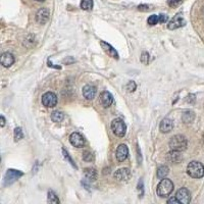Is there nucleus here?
Listing matches in <instances>:
<instances>
[{"label": "nucleus", "mask_w": 204, "mask_h": 204, "mask_svg": "<svg viewBox=\"0 0 204 204\" xmlns=\"http://www.w3.org/2000/svg\"><path fill=\"white\" fill-rule=\"evenodd\" d=\"M81 8L84 10H91L93 8V0H82Z\"/></svg>", "instance_id": "5701e85b"}, {"label": "nucleus", "mask_w": 204, "mask_h": 204, "mask_svg": "<svg viewBox=\"0 0 204 204\" xmlns=\"http://www.w3.org/2000/svg\"><path fill=\"white\" fill-rule=\"evenodd\" d=\"M24 137V134H23V131L20 128H16V130H14V140L16 141H20V139H23Z\"/></svg>", "instance_id": "a878e982"}, {"label": "nucleus", "mask_w": 204, "mask_h": 204, "mask_svg": "<svg viewBox=\"0 0 204 204\" xmlns=\"http://www.w3.org/2000/svg\"><path fill=\"white\" fill-rule=\"evenodd\" d=\"M1 65L4 66V68H9L13 65L14 62V56L9 52H5L1 55Z\"/></svg>", "instance_id": "2eb2a0df"}, {"label": "nucleus", "mask_w": 204, "mask_h": 204, "mask_svg": "<svg viewBox=\"0 0 204 204\" xmlns=\"http://www.w3.org/2000/svg\"><path fill=\"white\" fill-rule=\"evenodd\" d=\"M166 159L172 163H179L182 161V155L180 153V151H175L172 150L169 152L166 155Z\"/></svg>", "instance_id": "a211bd4d"}, {"label": "nucleus", "mask_w": 204, "mask_h": 204, "mask_svg": "<svg viewBox=\"0 0 204 204\" xmlns=\"http://www.w3.org/2000/svg\"><path fill=\"white\" fill-rule=\"evenodd\" d=\"M187 145H188V142H187V139L185 138L183 135H176L173 136L172 139H170V141L169 143V148L172 149V150H175V151H184L186 148H187Z\"/></svg>", "instance_id": "7ed1b4c3"}, {"label": "nucleus", "mask_w": 204, "mask_h": 204, "mask_svg": "<svg viewBox=\"0 0 204 204\" xmlns=\"http://www.w3.org/2000/svg\"><path fill=\"white\" fill-rule=\"evenodd\" d=\"M176 198L179 200L180 203L188 204L191 201V193L187 188H181L180 190L176 191Z\"/></svg>", "instance_id": "423d86ee"}, {"label": "nucleus", "mask_w": 204, "mask_h": 204, "mask_svg": "<svg viewBox=\"0 0 204 204\" xmlns=\"http://www.w3.org/2000/svg\"><path fill=\"white\" fill-rule=\"evenodd\" d=\"M100 45H101L102 49L104 50V52L107 54V55L112 57V58L118 59V54L117 52V50H115L111 45H109L108 43H105V42H103V41L100 42Z\"/></svg>", "instance_id": "4468645a"}, {"label": "nucleus", "mask_w": 204, "mask_h": 204, "mask_svg": "<svg viewBox=\"0 0 204 204\" xmlns=\"http://www.w3.org/2000/svg\"><path fill=\"white\" fill-rule=\"evenodd\" d=\"M36 1H39V2H43L44 0H36Z\"/></svg>", "instance_id": "e433bc0d"}, {"label": "nucleus", "mask_w": 204, "mask_h": 204, "mask_svg": "<svg viewBox=\"0 0 204 204\" xmlns=\"http://www.w3.org/2000/svg\"><path fill=\"white\" fill-rule=\"evenodd\" d=\"M23 176V172H20V170H14V169H8L6 175L4 178V185H10L13 182H16L17 179L20 178Z\"/></svg>", "instance_id": "0eeeda50"}, {"label": "nucleus", "mask_w": 204, "mask_h": 204, "mask_svg": "<svg viewBox=\"0 0 204 204\" xmlns=\"http://www.w3.org/2000/svg\"><path fill=\"white\" fill-rule=\"evenodd\" d=\"M173 191V183L169 179H162L159 182V184L157 185V195L161 198L169 197L172 192Z\"/></svg>", "instance_id": "f257e3e1"}, {"label": "nucleus", "mask_w": 204, "mask_h": 204, "mask_svg": "<svg viewBox=\"0 0 204 204\" xmlns=\"http://www.w3.org/2000/svg\"><path fill=\"white\" fill-rule=\"evenodd\" d=\"M188 175L193 179H201L204 176V165L199 161H191L187 167Z\"/></svg>", "instance_id": "f03ea898"}, {"label": "nucleus", "mask_w": 204, "mask_h": 204, "mask_svg": "<svg viewBox=\"0 0 204 204\" xmlns=\"http://www.w3.org/2000/svg\"><path fill=\"white\" fill-rule=\"evenodd\" d=\"M149 60V54L147 52H143L141 55V61L144 63V65H147Z\"/></svg>", "instance_id": "c756f323"}, {"label": "nucleus", "mask_w": 204, "mask_h": 204, "mask_svg": "<svg viewBox=\"0 0 204 204\" xmlns=\"http://www.w3.org/2000/svg\"><path fill=\"white\" fill-rule=\"evenodd\" d=\"M182 0H169L167 1V4L169 5V6H176L178 4L181 3Z\"/></svg>", "instance_id": "7c9ffc66"}, {"label": "nucleus", "mask_w": 204, "mask_h": 204, "mask_svg": "<svg viewBox=\"0 0 204 204\" xmlns=\"http://www.w3.org/2000/svg\"><path fill=\"white\" fill-rule=\"evenodd\" d=\"M158 19H159V23H165L166 20H167V19H169V17H167L165 14H160V16H158Z\"/></svg>", "instance_id": "2f4dec72"}, {"label": "nucleus", "mask_w": 204, "mask_h": 204, "mask_svg": "<svg viewBox=\"0 0 204 204\" xmlns=\"http://www.w3.org/2000/svg\"><path fill=\"white\" fill-rule=\"evenodd\" d=\"M42 103L45 107H54L57 104V96L53 92H46L42 96Z\"/></svg>", "instance_id": "39448f33"}, {"label": "nucleus", "mask_w": 204, "mask_h": 204, "mask_svg": "<svg viewBox=\"0 0 204 204\" xmlns=\"http://www.w3.org/2000/svg\"><path fill=\"white\" fill-rule=\"evenodd\" d=\"M63 117H65V115L61 111H53L52 113H51V120H52L54 123H60V121H62Z\"/></svg>", "instance_id": "4be33fe9"}, {"label": "nucleus", "mask_w": 204, "mask_h": 204, "mask_svg": "<svg viewBox=\"0 0 204 204\" xmlns=\"http://www.w3.org/2000/svg\"><path fill=\"white\" fill-rule=\"evenodd\" d=\"M69 142H71V144L74 146V147H77V148L83 147L85 144V140L83 138V136L79 133L71 134V136H69Z\"/></svg>", "instance_id": "6e6552de"}, {"label": "nucleus", "mask_w": 204, "mask_h": 204, "mask_svg": "<svg viewBox=\"0 0 204 204\" xmlns=\"http://www.w3.org/2000/svg\"><path fill=\"white\" fill-rule=\"evenodd\" d=\"M136 84H135V82H133V81H131L129 84L127 85V89H128V91L129 92H134V91L136 90Z\"/></svg>", "instance_id": "cd10ccee"}, {"label": "nucleus", "mask_w": 204, "mask_h": 204, "mask_svg": "<svg viewBox=\"0 0 204 204\" xmlns=\"http://www.w3.org/2000/svg\"><path fill=\"white\" fill-rule=\"evenodd\" d=\"M172 128H173V123L169 118H164V120L161 121V123L159 124V129L162 133L170 132L172 130Z\"/></svg>", "instance_id": "f3484780"}, {"label": "nucleus", "mask_w": 204, "mask_h": 204, "mask_svg": "<svg viewBox=\"0 0 204 204\" xmlns=\"http://www.w3.org/2000/svg\"><path fill=\"white\" fill-rule=\"evenodd\" d=\"M138 9L141 11H147L149 9V7H148V5H146V4H141L138 6Z\"/></svg>", "instance_id": "473e14b6"}, {"label": "nucleus", "mask_w": 204, "mask_h": 204, "mask_svg": "<svg viewBox=\"0 0 204 204\" xmlns=\"http://www.w3.org/2000/svg\"><path fill=\"white\" fill-rule=\"evenodd\" d=\"M100 102H101V104L104 106V107H108V106H110L112 104V102H113V96H112L108 91H104V92L100 94Z\"/></svg>", "instance_id": "ddd939ff"}, {"label": "nucleus", "mask_w": 204, "mask_h": 204, "mask_svg": "<svg viewBox=\"0 0 204 204\" xmlns=\"http://www.w3.org/2000/svg\"><path fill=\"white\" fill-rule=\"evenodd\" d=\"M84 173H85V176H86L89 181H95L97 178V172L94 169H86Z\"/></svg>", "instance_id": "412c9836"}, {"label": "nucleus", "mask_w": 204, "mask_h": 204, "mask_svg": "<svg viewBox=\"0 0 204 204\" xmlns=\"http://www.w3.org/2000/svg\"><path fill=\"white\" fill-rule=\"evenodd\" d=\"M48 202L49 203H59V199L58 197L56 196V194L54 193L53 191H49L48 192Z\"/></svg>", "instance_id": "b1692460"}, {"label": "nucleus", "mask_w": 204, "mask_h": 204, "mask_svg": "<svg viewBox=\"0 0 204 204\" xmlns=\"http://www.w3.org/2000/svg\"><path fill=\"white\" fill-rule=\"evenodd\" d=\"M195 118V113L192 110H186L184 113H183L182 120L186 124H191L192 121H194Z\"/></svg>", "instance_id": "6ab92c4d"}, {"label": "nucleus", "mask_w": 204, "mask_h": 204, "mask_svg": "<svg viewBox=\"0 0 204 204\" xmlns=\"http://www.w3.org/2000/svg\"><path fill=\"white\" fill-rule=\"evenodd\" d=\"M49 20V10L47 8H40L37 13H36V20L37 23L41 24V25H44L46 24Z\"/></svg>", "instance_id": "9d476101"}, {"label": "nucleus", "mask_w": 204, "mask_h": 204, "mask_svg": "<svg viewBox=\"0 0 204 204\" xmlns=\"http://www.w3.org/2000/svg\"><path fill=\"white\" fill-rule=\"evenodd\" d=\"M83 95L88 100L94 99V97L96 96V88L91 85H86L83 88Z\"/></svg>", "instance_id": "dca6fc26"}, {"label": "nucleus", "mask_w": 204, "mask_h": 204, "mask_svg": "<svg viewBox=\"0 0 204 204\" xmlns=\"http://www.w3.org/2000/svg\"><path fill=\"white\" fill-rule=\"evenodd\" d=\"M0 120H1V127H4V124H5V118H4L3 115H1V117H0Z\"/></svg>", "instance_id": "c9c22d12"}, {"label": "nucleus", "mask_w": 204, "mask_h": 204, "mask_svg": "<svg viewBox=\"0 0 204 204\" xmlns=\"http://www.w3.org/2000/svg\"><path fill=\"white\" fill-rule=\"evenodd\" d=\"M62 153H63V156H65V159H66V160H68V161H69V163H71V164H72V166H74V167H75V169H77V166H76V164H75V162H74V161H72V158H71V157H69V153H68V151H66V150H65V149H62Z\"/></svg>", "instance_id": "bb28decb"}, {"label": "nucleus", "mask_w": 204, "mask_h": 204, "mask_svg": "<svg viewBox=\"0 0 204 204\" xmlns=\"http://www.w3.org/2000/svg\"><path fill=\"white\" fill-rule=\"evenodd\" d=\"M131 178V170L129 169H120L114 173V179L118 182H127Z\"/></svg>", "instance_id": "1a4fd4ad"}, {"label": "nucleus", "mask_w": 204, "mask_h": 204, "mask_svg": "<svg viewBox=\"0 0 204 204\" xmlns=\"http://www.w3.org/2000/svg\"><path fill=\"white\" fill-rule=\"evenodd\" d=\"M169 167H167L166 165H161L160 167H158L157 172H156V176H157L158 179L162 180V179L165 178L167 175H169Z\"/></svg>", "instance_id": "aec40b11"}, {"label": "nucleus", "mask_w": 204, "mask_h": 204, "mask_svg": "<svg viewBox=\"0 0 204 204\" xmlns=\"http://www.w3.org/2000/svg\"><path fill=\"white\" fill-rule=\"evenodd\" d=\"M111 130L117 137H124L127 132V126L121 118H115L111 123Z\"/></svg>", "instance_id": "20e7f679"}, {"label": "nucleus", "mask_w": 204, "mask_h": 204, "mask_svg": "<svg viewBox=\"0 0 204 204\" xmlns=\"http://www.w3.org/2000/svg\"><path fill=\"white\" fill-rule=\"evenodd\" d=\"M128 155H129V149H128L127 145L121 144L117 147V159L120 161V162H123L127 159Z\"/></svg>", "instance_id": "f8f14e48"}, {"label": "nucleus", "mask_w": 204, "mask_h": 204, "mask_svg": "<svg viewBox=\"0 0 204 204\" xmlns=\"http://www.w3.org/2000/svg\"><path fill=\"white\" fill-rule=\"evenodd\" d=\"M167 203H169V204H170V203H173V204H178V203H180V202H179V200L176 199V196H175V197H172V198H170V199H169V200H167Z\"/></svg>", "instance_id": "72a5a7b5"}, {"label": "nucleus", "mask_w": 204, "mask_h": 204, "mask_svg": "<svg viewBox=\"0 0 204 204\" xmlns=\"http://www.w3.org/2000/svg\"><path fill=\"white\" fill-rule=\"evenodd\" d=\"M187 98H189V99L186 100V101H187V102H191V103H192V102H194V101H195V96H194V95H192V94H191V95H189V97H187Z\"/></svg>", "instance_id": "f704fd0d"}, {"label": "nucleus", "mask_w": 204, "mask_h": 204, "mask_svg": "<svg viewBox=\"0 0 204 204\" xmlns=\"http://www.w3.org/2000/svg\"><path fill=\"white\" fill-rule=\"evenodd\" d=\"M83 158H84V159L86 160V161H92V160L94 159L92 153H90V152H88V151H86V152L84 153Z\"/></svg>", "instance_id": "c85d7f7f"}, {"label": "nucleus", "mask_w": 204, "mask_h": 204, "mask_svg": "<svg viewBox=\"0 0 204 204\" xmlns=\"http://www.w3.org/2000/svg\"><path fill=\"white\" fill-rule=\"evenodd\" d=\"M147 23H148V25H150V26H155L157 23H159V19H158V16L152 14V16H150V17H148Z\"/></svg>", "instance_id": "393cba45"}, {"label": "nucleus", "mask_w": 204, "mask_h": 204, "mask_svg": "<svg viewBox=\"0 0 204 204\" xmlns=\"http://www.w3.org/2000/svg\"><path fill=\"white\" fill-rule=\"evenodd\" d=\"M185 20L184 19L180 16V14H178V16H176L175 17H172V20L169 23V25H167V28H169V30H176V29H179L181 28V27H183L185 25Z\"/></svg>", "instance_id": "9b49d317"}]
</instances>
